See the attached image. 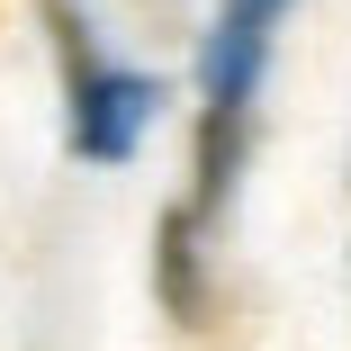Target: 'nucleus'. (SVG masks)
<instances>
[{
    "instance_id": "1",
    "label": "nucleus",
    "mask_w": 351,
    "mask_h": 351,
    "mask_svg": "<svg viewBox=\"0 0 351 351\" xmlns=\"http://www.w3.org/2000/svg\"><path fill=\"white\" fill-rule=\"evenodd\" d=\"M54 27H63V90H73V126H63V135H73V154H82V162H126L135 135H145L154 108H162V82L99 63V54L73 36L63 10H54Z\"/></svg>"
},
{
    "instance_id": "2",
    "label": "nucleus",
    "mask_w": 351,
    "mask_h": 351,
    "mask_svg": "<svg viewBox=\"0 0 351 351\" xmlns=\"http://www.w3.org/2000/svg\"><path fill=\"white\" fill-rule=\"evenodd\" d=\"M198 217L207 207H171L154 226V289H162V315L171 324H207V261H198Z\"/></svg>"
},
{
    "instance_id": "3",
    "label": "nucleus",
    "mask_w": 351,
    "mask_h": 351,
    "mask_svg": "<svg viewBox=\"0 0 351 351\" xmlns=\"http://www.w3.org/2000/svg\"><path fill=\"white\" fill-rule=\"evenodd\" d=\"M261 63H270V27H261V19H234V10H217V27H207V54H198V90H207V99H226V108H252Z\"/></svg>"
},
{
    "instance_id": "5",
    "label": "nucleus",
    "mask_w": 351,
    "mask_h": 351,
    "mask_svg": "<svg viewBox=\"0 0 351 351\" xmlns=\"http://www.w3.org/2000/svg\"><path fill=\"white\" fill-rule=\"evenodd\" d=\"M234 19H261V27H279V10H289V0H226Z\"/></svg>"
},
{
    "instance_id": "4",
    "label": "nucleus",
    "mask_w": 351,
    "mask_h": 351,
    "mask_svg": "<svg viewBox=\"0 0 351 351\" xmlns=\"http://www.w3.org/2000/svg\"><path fill=\"white\" fill-rule=\"evenodd\" d=\"M234 171H243V108L207 99V126H198V207H226Z\"/></svg>"
}]
</instances>
